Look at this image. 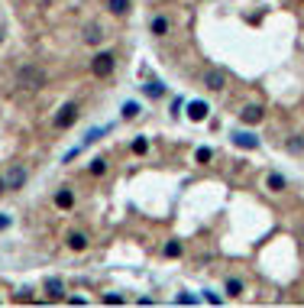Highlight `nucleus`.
<instances>
[{
	"label": "nucleus",
	"mask_w": 304,
	"mask_h": 308,
	"mask_svg": "<svg viewBox=\"0 0 304 308\" xmlns=\"http://www.w3.org/2000/svg\"><path fill=\"white\" fill-rule=\"evenodd\" d=\"M268 188H272V191H282V188H285V179H282L278 172H272V175H268Z\"/></svg>",
	"instance_id": "nucleus-19"
},
{
	"label": "nucleus",
	"mask_w": 304,
	"mask_h": 308,
	"mask_svg": "<svg viewBox=\"0 0 304 308\" xmlns=\"http://www.w3.org/2000/svg\"><path fill=\"white\" fill-rule=\"evenodd\" d=\"M46 292H49V298H65V285H62L58 276L46 279Z\"/></svg>",
	"instance_id": "nucleus-11"
},
{
	"label": "nucleus",
	"mask_w": 304,
	"mask_h": 308,
	"mask_svg": "<svg viewBox=\"0 0 304 308\" xmlns=\"http://www.w3.org/2000/svg\"><path fill=\"white\" fill-rule=\"evenodd\" d=\"M120 114H123V120H136L140 117V104H136V101H126V104L120 107Z\"/></svg>",
	"instance_id": "nucleus-14"
},
{
	"label": "nucleus",
	"mask_w": 304,
	"mask_h": 308,
	"mask_svg": "<svg viewBox=\"0 0 304 308\" xmlns=\"http://www.w3.org/2000/svg\"><path fill=\"white\" fill-rule=\"evenodd\" d=\"M16 81L23 88H30V91H39V88L46 85V72H42V68H36V65H23V68H20V75H16Z\"/></svg>",
	"instance_id": "nucleus-1"
},
{
	"label": "nucleus",
	"mask_w": 304,
	"mask_h": 308,
	"mask_svg": "<svg viewBox=\"0 0 304 308\" xmlns=\"http://www.w3.org/2000/svg\"><path fill=\"white\" fill-rule=\"evenodd\" d=\"M204 85L210 88V91H224V85H226V72H224V68H210V72L204 75Z\"/></svg>",
	"instance_id": "nucleus-4"
},
{
	"label": "nucleus",
	"mask_w": 304,
	"mask_h": 308,
	"mask_svg": "<svg viewBox=\"0 0 304 308\" xmlns=\"http://www.w3.org/2000/svg\"><path fill=\"white\" fill-rule=\"evenodd\" d=\"M233 143H236L240 149H256V146H259V136H256V133H246V130H240V133H233Z\"/></svg>",
	"instance_id": "nucleus-6"
},
{
	"label": "nucleus",
	"mask_w": 304,
	"mask_h": 308,
	"mask_svg": "<svg viewBox=\"0 0 304 308\" xmlns=\"http://www.w3.org/2000/svg\"><path fill=\"white\" fill-rule=\"evenodd\" d=\"M0 191H6V179H4V175H0Z\"/></svg>",
	"instance_id": "nucleus-28"
},
{
	"label": "nucleus",
	"mask_w": 304,
	"mask_h": 308,
	"mask_svg": "<svg viewBox=\"0 0 304 308\" xmlns=\"http://www.w3.org/2000/svg\"><path fill=\"white\" fill-rule=\"evenodd\" d=\"M74 120H78V107H74V104H65L58 114H55V130H68Z\"/></svg>",
	"instance_id": "nucleus-3"
},
{
	"label": "nucleus",
	"mask_w": 304,
	"mask_h": 308,
	"mask_svg": "<svg viewBox=\"0 0 304 308\" xmlns=\"http://www.w3.org/2000/svg\"><path fill=\"white\" fill-rule=\"evenodd\" d=\"M165 256H182V243H178V240H168V243H165Z\"/></svg>",
	"instance_id": "nucleus-18"
},
{
	"label": "nucleus",
	"mask_w": 304,
	"mask_h": 308,
	"mask_svg": "<svg viewBox=\"0 0 304 308\" xmlns=\"http://www.w3.org/2000/svg\"><path fill=\"white\" fill-rule=\"evenodd\" d=\"M104 36H107V33H104L100 23H88V26H84V43H88V46H98Z\"/></svg>",
	"instance_id": "nucleus-7"
},
{
	"label": "nucleus",
	"mask_w": 304,
	"mask_h": 308,
	"mask_svg": "<svg viewBox=\"0 0 304 308\" xmlns=\"http://www.w3.org/2000/svg\"><path fill=\"white\" fill-rule=\"evenodd\" d=\"M55 208H62V211L74 208V195L68 188H58V191H55Z\"/></svg>",
	"instance_id": "nucleus-10"
},
{
	"label": "nucleus",
	"mask_w": 304,
	"mask_h": 308,
	"mask_svg": "<svg viewBox=\"0 0 304 308\" xmlns=\"http://www.w3.org/2000/svg\"><path fill=\"white\" fill-rule=\"evenodd\" d=\"M146 149H149V140H146V136H140V140H133V153H136V156H142V153H146Z\"/></svg>",
	"instance_id": "nucleus-21"
},
{
	"label": "nucleus",
	"mask_w": 304,
	"mask_h": 308,
	"mask_svg": "<svg viewBox=\"0 0 304 308\" xmlns=\"http://www.w3.org/2000/svg\"><path fill=\"white\" fill-rule=\"evenodd\" d=\"M149 30H152V36H165V33H168V20H165V17H152Z\"/></svg>",
	"instance_id": "nucleus-13"
},
{
	"label": "nucleus",
	"mask_w": 304,
	"mask_h": 308,
	"mask_svg": "<svg viewBox=\"0 0 304 308\" xmlns=\"http://www.w3.org/2000/svg\"><path fill=\"white\" fill-rule=\"evenodd\" d=\"M182 107H184V101H182V98L172 101V114H175V117H178V111H182Z\"/></svg>",
	"instance_id": "nucleus-26"
},
{
	"label": "nucleus",
	"mask_w": 304,
	"mask_h": 308,
	"mask_svg": "<svg viewBox=\"0 0 304 308\" xmlns=\"http://www.w3.org/2000/svg\"><path fill=\"white\" fill-rule=\"evenodd\" d=\"M114 65H116L114 52H98V56L91 59V72L98 75V78H107V75L114 72Z\"/></svg>",
	"instance_id": "nucleus-2"
},
{
	"label": "nucleus",
	"mask_w": 304,
	"mask_h": 308,
	"mask_svg": "<svg viewBox=\"0 0 304 308\" xmlns=\"http://www.w3.org/2000/svg\"><path fill=\"white\" fill-rule=\"evenodd\" d=\"M4 179H6V191H16V188H23V182H26V169L23 166H13Z\"/></svg>",
	"instance_id": "nucleus-5"
},
{
	"label": "nucleus",
	"mask_w": 304,
	"mask_h": 308,
	"mask_svg": "<svg viewBox=\"0 0 304 308\" xmlns=\"http://www.w3.org/2000/svg\"><path fill=\"white\" fill-rule=\"evenodd\" d=\"M194 302H198V298L191 295V292H182V295H178V305H194Z\"/></svg>",
	"instance_id": "nucleus-23"
},
{
	"label": "nucleus",
	"mask_w": 304,
	"mask_h": 308,
	"mask_svg": "<svg viewBox=\"0 0 304 308\" xmlns=\"http://www.w3.org/2000/svg\"><path fill=\"white\" fill-rule=\"evenodd\" d=\"M240 120H243V123H259V120H262V107H259V104H250V107H243Z\"/></svg>",
	"instance_id": "nucleus-12"
},
{
	"label": "nucleus",
	"mask_w": 304,
	"mask_h": 308,
	"mask_svg": "<svg viewBox=\"0 0 304 308\" xmlns=\"http://www.w3.org/2000/svg\"><path fill=\"white\" fill-rule=\"evenodd\" d=\"M142 94H146V98H152V101H158L165 94V85L158 78H152V81H146V85H142Z\"/></svg>",
	"instance_id": "nucleus-9"
},
{
	"label": "nucleus",
	"mask_w": 304,
	"mask_h": 308,
	"mask_svg": "<svg viewBox=\"0 0 304 308\" xmlns=\"http://www.w3.org/2000/svg\"><path fill=\"white\" fill-rule=\"evenodd\" d=\"M104 172H107V159H100V156H98V159L91 162V175H104Z\"/></svg>",
	"instance_id": "nucleus-20"
},
{
	"label": "nucleus",
	"mask_w": 304,
	"mask_h": 308,
	"mask_svg": "<svg viewBox=\"0 0 304 308\" xmlns=\"http://www.w3.org/2000/svg\"><path fill=\"white\" fill-rule=\"evenodd\" d=\"M210 149H207V146H201V149H198V162H207V159H210Z\"/></svg>",
	"instance_id": "nucleus-25"
},
{
	"label": "nucleus",
	"mask_w": 304,
	"mask_h": 308,
	"mask_svg": "<svg viewBox=\"0 0 304 308\" xmlns=\"http://www.w3.org/2000/svg\"><path fill=\"white\" fill-rule=\"evenodd\" d=\"M107 130H110V127H100V130H98V127H94V130H88V136H84V143H81V146H91V143H94V140H98V136H100V133H107Z\"/></svg>",
	"instance_id": "nucleus-17"
},
{
	"label": "nucleus",
	"mask_w": 304,
	"mask_h": 308,
	"mask_svg": "<svg viewBox=\"0 0 304 308\" xmlns=\"http://www.w3.org/2000/svg\"><path fill=\"white\" fill-rule=\"evenodd\" d=\"M6 227H10V217H6V214H0V230H6Z\"/></svg>",
	"instance_id": "nucleus-27"
},
{
	"label": "nucleus",
	"mask_w": 304,
	"mask_h": 308,
	"mask_svg": "<svg viewBox=\"0 0 304 308\" xmlns=\"http://www.w3.org/2000/svg\"><path fill=\"white\" fill-rule=\"evenodd\" d=\"M207 114H210V107H207L204 101H191V104H188V117L194 120V123H201Z\"/></svg>",
	"instance_id": "nucleus-8"
},
{
	"label": "nucleus",
	"mask_w": 304,
	"mask_h": 308,
	"mask_svg": "<svg viewBox=\"0 0 304 308\" xmlns=\"http://www.w3.org/2000/svg\"><path fill=\"white\" fill-rule=\"evenodd\" d=\"M65 243L72 246V250H78V253H81V250L88 246V237H84V234H68V240H65Z\"/></svg>",
	"instance_id": "nucleus-15"
},
{
	"label": "nucleus",
	"mask_w": 304,
	"mask_h": 308,
	"mask_svg": "<svg viewBox=\"0 0 304 308\" xmlns=\"http://www.w3.org/2000/svg\"><path fill=\"white\" fill-rule=\"evenodd\" d=\"M107 7H110V13H116V17H123V13L130 10V0H107Z\"/></svg>",
	"instance_id": "nucleus-16"
},
{
	"label": "nucleus",
	"mask_w": 304,
	"mask_h": 308,
	"mask_svg": "<svg viewBox=\"0 0 304 308\" xmlns=\"http://www.w3.org/2000/svg\"><path fill=\"white\" fill-rule=\"evenodd\" d=\"M226 292H230V295H240V292H243V282H240V279H226Z\"/></svg>",
	"instance_id": "nucleus-22"
},
{
	"label": "nucleus",
	"mask_w": 304,
	"mask_h": 308,
	"mask_svg": "<svg viewBox=\"0 0 304 308\" xmlns=\"http://www.w3.org/2000/svg\"><path fill=\"white\" fill-rule=\"evenodd\" d=\"M104 302H107V305H123V295H116V292H110V295H104Z\"/></svg>",
	"instance_id": "nucleus-24"
}]
</instances>
